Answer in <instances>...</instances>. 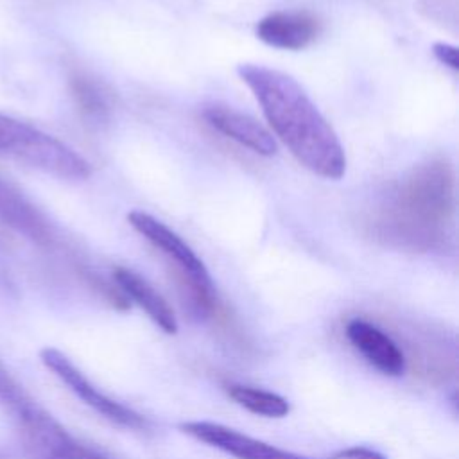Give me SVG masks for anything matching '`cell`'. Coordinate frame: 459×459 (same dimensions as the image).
I'll return each mask as SVG.
<instances>
[{
	"label": "cell",
	"instance_id": "obj_1",
	"mask_svg": "<svg viewBox=\"0 0 459 459\" xmlns=\"http://www.w3.org/2000/svg\"><path fill=\"white\" fill-rule=\"evenodd\" d=\"M240 79L249 86L273 127L292 156L310 172L341 179L346 172L344 149L310 100L307 91L290 75L262 65H238Z\"/></svg>",
	"mask_w": 459,
	"mask_h": 459
},
{
	"label": "cell",
	"instance_id": "obj_2",
	"mask_svg": "<svg viewBox=\"0 0 459 459\" xmlns=\"http://www.w3.org/2000/svg\"><path fill=\"white\" fill-rule=\"evenodd\" d=\"M0 156H9L61 179L90 178V163L56 136L0 113Z\"/></svg>",
	"mask_w": 459,
	"mask_h": 459
},
{
	"label": "cell",
	"instance_id": "obj_3",
	"mask_svg": "<svg viewBox=\"0 0 459 459\" xmlns=\"http://www.w3.org/2000/svg\"><path fill=\"white\" fill-rule=\"evenodd\" d=\"M127 221L142 237L176 264L195 310L203 314L210 312L213 307V281L192 247L176 231L145 212L134 210L127 215Z\"/></svg>",
	"mask_w": 459,
	"mask_h": 459
},
{
	"label": "cell",
	"instance_id": "obj_4",
	"mask_svg": "<svg viewBox=\"0 0 459 459\" xmlns=\"http://www.w3.org/2000/svg\"><path fill=\"white\" fill-rule=\"evenodd\" d=\"M41 362L65 384L68 389L81 398L88 407H91L97 414L102 418L109 420L115 425L133 429V430H145L147 429V420L133 411L131 407L109 398L102 391H99L88 377L59 350L56 348H43L41 353Z\"/></svg>",
	"mask_w": 459,
	"mask_h": 459
},
{
	"label": "cell",
	"instance_id": "obj_5",
	"mask_svg": "<svg viewBox=\"0 0 459 459\" xmlns=\"http://www.w3.org/2000/svg\"><path fill=\"white\" fill-rule=\"evenodd\" d=\"M179 430L235 459H310L213 421H185Z\"/></svg>",
	"mask_w": 459,
	"mask_h": 459
},
{
	"label": "cell",
	"instance_id": "obj_6",
	"mask_svg": "<svg viewBox=\"0 0 459 459\" xmlns=\"http://www.w3.org/2000/svg\"><path fill=\"white\" fill-rule=\"evenodd\" d=\"M0 222L38 246L54 244V228L45 213L4 178H0Z\"/></svg>",
	"mask_w": 459,
	"mask_h": 459
},
{
	"label": "cell",
	"instance_id": "obj_7",
	"mask_svg": "<svg viewBox=\"0 0 459 459\" xmlns=\"http://www.w3.org/2000/svg\"><path fill=\"white\" fill-rule=\"evenodd\" d=\"M346 339L375 369L387 377H400L407 369V359L402 348L373 323L353 317L344 328Z\"/></svg>",
	"mask_w": 459,
	"mask_h": 459
},
{
	"label": "cell",
	"instance_id": "obj_8",
	"mask_svg": "<svg viewBox=\"0 0 459 459\" xmlns=\"http://www.w3.org/2000/svg\"><path fill=\"white\" fill-rule=\"evenodd\" d=\"M321 32V22L307 11H276L256 23V36L265 45L283 50H301Z\"/></svg>",
	"mask_w": 459,
	"mask_h": 459
},
{
	"label": "cell",
	"instance_id": "obj_9",
	"mask_svg": "<svg viewBox=\"0 0 459 459\" xmlns=\"http://www.w3.org/2000/svg\"><path fill=\"white\" fill-rule=\"evenodd\" d=\"M203 117L215 131L260 156H273L278 151L273 134L247 113L213 104L203 111Z\"/></svg>",
	"mask_w": 459,
	"mask_h": 459
},
{
	"label": "cell",
	"instance_id": "obj_10",
	"mask_svg": "<svg viewBox=\"0 0 459 459\" xmlns=\"http://www.w3.org/2000/svg\"><path fill=\"white\" fill-rule=\"evenodd\" d=\"M113 278L118 289L129 299H133L160 330H163L165 333L178 332V321H176L174 310L145 278H142L140 274L126 267H117L113 273Z\"/></svg>",
	"mask_w": 459,
	"mask_h": 459
},
{
	"label": "cell",
	"instance_id": "obj_11",
	"mask_svg": "<svg viewBox=\"0 0 459 459\" xmlns=\"http://www.w3.org/2000/svg\"><path fill=\"white\" fill-rule=\"evenodd\" d=\"M0 407L18 421L25 437L32 436L41 429L52 414H48L9 373V369L0 360Z\"/></svg>",
	"mask_w": 459,
	"mask_h": 459
},
{
	"label": "cell",
	"instance_id": "obj_12",
	"mask_svg": "<svg viewBox=\"0 0 459 459\" xmlns=\"http://www.w3.org/2000/svg\"><path fill=\"white\" fill-rule=\"evenodd\" d=\"M228 396L246 411L264 418H285L290 412V403L278 393L265 391L244 384H230Z\"/></svg>",
	"mask_w": 459,
	"mask_h": 459
},
{
	"label": "cell",
	"instance_id": "obj_13",
	"mask_svg": "<svg viewBox=\"0 0 459 459\" xmlns=\"http://www.w3.org/2000/svg\"><path fill=\"white\" fill-rule=\"evenodd\" d=\"M70 90L72 95L82 111L84 117L91 120H104L109 111L108 95L104 93L102 86L84 74H75L70 77Z\"/></svg>",
	"mask_w": 459,
	"mask_h": 459
},
{
	"label": "cell",
	"instance_id": "obj_14",
	"mask_svg": "<svg viewBox=\"0 0 459 459\" xmlns=\"http://www.w3.org/2000/svg\"><path fill=\"white\" fill-rule=\"evenodd\" d=\"M432 54L439 63L452 70H459V52L457 47L448 45V43H434L432 45Z\"/></svg>",
	"mask_w": 459,
	"mask_h": 459
},
{
	"label": "cell",
	"instance_id": "obj_15",
	"mask_svg": "<svg viewBox=\"0 0 459 459\" xmlns=\"http://www.w3.org/2000/svg\"><path fill=\"white\" fill-rule=\"evenodd\" d=\"M328 459H385L380 452L373 450V448H366V446H353V448H346L341 450L337 454H333Z\"/></svg>",
	"mask_w": 459,
	"mask_h": 459
},
{
	"label": "cell",
	"instance_id": "obj_16",
	"mask_svg": "<svg viewBox=\"0 0 459 459\" xmlns=\"http://www.w3.org/2000/svg\"><path fill=\"white\" fill-rule=\"evenodd\" d=\"M9 283V271H7V262L4 258V253L0 249V285H7Z\"/></svg>",
	"mask_w": 459,
	"mask_h": 459
}]
</instances>
